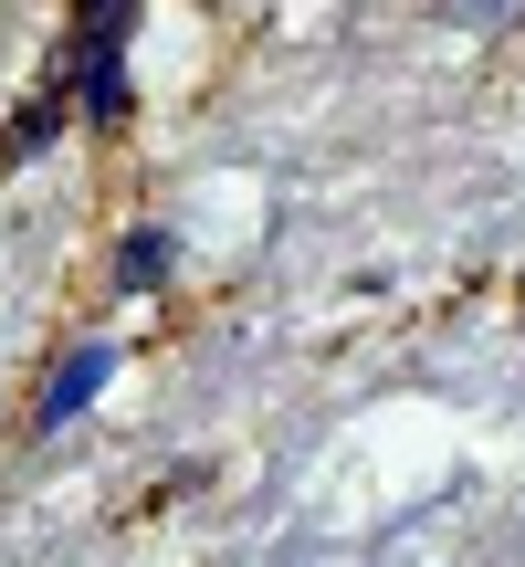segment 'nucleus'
<instances>
[{
	"mask_svg": "<svg viewBox=\"0 0 525 567\" xmlns=\"http://www.w3.org/2000/svg\"><path fill=\"white\" fill-rule=\"evenodd\" d=\"M126 32H137V0H74V53L53 63V84H74L95 126L126 116Z\"/></svg>",
	"mask_w": 525,
	"mask_h": 567,
	"instance_id": "nucleus-1",
	"label": "nucleus"
},
{
	"mask_svg": "<svg viewBox=\"0 0 525 567\" xmlns=\"http://www.w3.org/2000/svg\"><path fill=\"white\" fill-rule=\"evenodd\" d=\"M105 368H116V347H105V337H84L74 358H63L53 379H42V400H32V431H63V421H84V410H95V389H105Z\"/></svg>",
	"mask_w": 525,
	"mask_h": 567,
	"instance_id": "nucleus-2",
	"label": "nucleus"
},
{
	"mask_svg": "<svg viewBox=\"0 0 525 567\" xmlns=\"http://www.w3.org/2000/svg\"><path fill=\"white\" fill-rule=\"evenodd\" d=\"M116 284H126V295H158V284H168V231H126Z\"/></svg>",
	"mask_w": 525,
	"mask_h": 567,
	"instance_id": "nucleus-3",
	"label": "nucleus"
},
{
	"mask_svg": "<svg viewBox=\"0 0 525 567\" xmlns=\"http://www.w3.org/2000/svg\"><path fill=\"white\" fill-rule=\"evenodd\" d=\"M442 21H463V32H515L525 21V0H431Z\"/></svg>",
	"mask_w": 525,
	"mask_h": 567,
	"instance_id": "nucleus-4",
	"label": "nucleus"
}]
</instances>
